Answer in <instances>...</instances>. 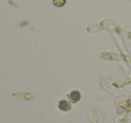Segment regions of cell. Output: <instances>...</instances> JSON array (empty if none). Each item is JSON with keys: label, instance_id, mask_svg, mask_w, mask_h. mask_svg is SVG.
Listing matches in <instances>:
<instances>
[{"label": "cell", "instance_id": "obj_1", "mask_svg": "<svg viewBox=\"0 0 131 123\" xmlns=\"http://www.w3.org/2000/svg\"><path fill=\"white\" fill-rule=\"evenodd\" d=\"M68 97H69L70 101H71L72 102H77V101L80 100V93L77 92V91H74V92H72L71 94L68 95Z\"/></svg>", "mask_w": 131, "mask_h": 123}, {"label": "cell", "instance_id": "obj_2", "mask_svg": "<svg viewBox=\"0 0 131 123\" xmlns=\"http://www.w3.org/2000/svg\"><path fill=\"white\" fill-rule=\"evenodd\" d=\"M70 107H71L70 103L67 101H60L59 103H58V108H59L61 110H65V111H67V110H69Z\"/></svg>", "mask_w": 131, "mask_h": 123}, {"label": "cell", "instance_id": "obj_3", "mask_svg": "<svg viewBox=\"0 0 131 123\" xmlns=\"http://www.w3.org/2000/svg\"><path fill=\"white\" fill-rule=\"evenodd\" d=\"M53 3L58 7H61L66 4V0H53Z\"/></svg>", "mask_w": 131, "mask_h": 123}]
</instances>
